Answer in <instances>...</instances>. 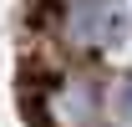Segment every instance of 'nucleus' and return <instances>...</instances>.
I'll list each match as a JSON object with an SVG mask.
<instances>
[{
	"label": "nucleus",
	"mask_w": 132,
	"mask_h": 127,
	"mask_svg": "<svg viewBox=\"0 0 132 127\" xmlns=\"http://www.w3.org/2000/svg\"><path fill=\"white\" fill-rule=\"evenodd\" d=\"M66 36L86 51H107L127 36V5L122 0H71L66 5Z\"/></svg>",
	"instance_id": "f257e3e1"
},
{
	"label": "nucleus",
	"mask_w": 132,
	"mask_h": 127,
	"mask_svg": "<svg viewBox=\"0 0 132 127\" xmlns=\"http://www.w3.org/2000/svg\"><path fill=\"white\" fill-rule=\"evenodd\" d=\"M117 117H122V127H132V76L117 86Z\"/></svg>",
	"instance_id": "f03ea898"
}]
</instances>
